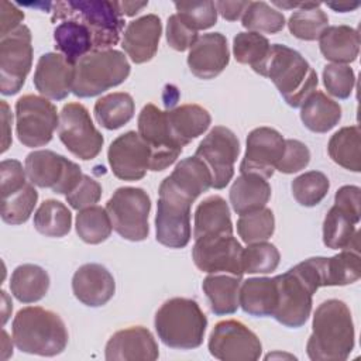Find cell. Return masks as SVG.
Wrapping results in <instances>:
<instances>
[{"instance_id":"6da1fadb","label":"cell","mask_w":361,"mask_h":361,"mask_svg":"<svg viewBox=\"0 0 361 361\" xmlns=\"http://www.w3.org/2000/svg\"><path fill=\"white\" fill-rule=\"evenodd\" d=\"M326 257L307 258L286 272L276 275L278 302L272 317L281 324L302 327L312 312V296L324 283Z\"/></svg>"},{"instance_id":"7a4b0ae2","label":"cell","mask_w":361,"mask_h":361,"mask_svg":"<svg viewBox=\"0 0 361 361\" xmlns=\"http://www.w3.org/2000/svg\"><path fill=\"white\" fill-rule=\"evenodd\" d=\"M354 323L345 302L327 299L314 310L307 357L313 361H344L354 348Z\"/></svg>"},{"instance_id":"3957f363","label":"cell","mask_w":361,"mask_h":361,"mask_svg":"<svg viewBox=\"0 0 361 361\" xmlns=\"http://www.w3.org/2000/svg\"><path fill=\"white\" fill-rule=\"evenodd\" d=\"M272 80L285 102L292 107H300L316 92L319 79L316 71L295 49L272 44L265 61L254 71Z\"/></svg>"},{"instance_id":"277c9868","label":"cell","mask_w":361,"mask_h":361,"mask_svg":"<svg viewBox=\"0 0 361 361\" xmlns=\"http://www.w3.org/2000/svg\"><path fill=\"white\" fill-rule=\"evenodd\" d=\"M11 333L20 351L41 357L61 354L69 338L61 316L39 306L20 309L14 316Z\"/></svg>"},{"instance_id":"5b68a950","label":"cell","mask_w":361,"mask_h":361,"mask_svg":"<svg viewBox=\"0 0 361 361\" xmlns=\"http://www.w3.org/2000/svg\"><path fill=\"white\" fill-rule=\"evenodd\" d=\"M73 20L83 24L93 39V51L111 49L124 28V18L109 0H68L52 3V21Z\"/></svg>"},{"instance_id":"8992f818","label":"cell","mask_w":361,"mask_h":361,"mask_svg":"<svg viewBox=\"0 0 361 361\" xmlns=\"http://www.w3.org/2000/svg\"><path fill=\"white\" fill-rule=\"evenodd\" d=\"M154 326L166 347L193 350L203 343L207 317L196 300L172 298L157 310Z\"/></svg>"},{"instance_id":"52a82bcc","label":"cell","mask_w":361,"mask_h":361,"mask_svg":"<svg viewBox=\"0 0 361 361\" xmlns=\"http://www.w3.org/2000/svg\"><path fill=\"white\" fill-rule=\"evenodd\" d=\"M131 66L121 51H92L75 63L72 93L78 97H93L123 83Z\"/></svg>"},{"instance_id":"ba28073f","label":"cell","mask_w":361,"mask_h":361,"mask_svg":"<svg viewBox=\"0 0 361 361\" xmlns=\"http://www.w3.org/2000/svg\"><path fill=\"white\" fill-rule=\"evenodd\" d=\"M159 199L155 216L157 241L169 248H183L192 237V200L179 192L166 178L159 185Z\"/></svg>"},{"instance_id":"9c48e42d","label":"cell","mask_w":361,"mask_h":361,"mask_svg":"<svg viewBox=\"0 0 361 361\" xmlns=\"http://www.w3.org/2000/svg\"><path fill=\"white\" fill-rule=\"evenodd\" d=\"M106 210L120 237L128 241H142L148 237L151 199L144 189L133 186L116 189L106 203Z\"/></svg>"},{"instance_id":"30bf717a","label":"cell","mask_w":361,"mask_h":361,"mask_svg":"<svg viewBox=\"0 0 361 361\" xmlns=\"http://www.w3.org/2000/svg\"><path fill=\"white\" fill-rule=\"evenodd\" d=\"M59 124L56 107L44 96L24 94L16 102V133L30 148L47 145Z\"/></svg>"},{"instance_id":"8fae6325","label":"cell","mask_w":361,"mask_h":361,"mask_svg":"<svg viewBox=\"0 0 361 361\" xmlns=\"http://www.w3.org/2000/svg\"><path fill=\"white\" fill-rule=\"evenodd\" d=\"M25 172L32 185L65 196L76 188L83 176L78 164L49 149L30 152L25 158Z\"/></svg>"},{"instance_id":"7c38bea8","label":"cell","mask_w":361,"mask_h":361,"mask_svg":"<svg viewBox=\"0 0 361 361\" xmlns=\"http://www.w3.org/2000/svg\"><path fill=\"white\" fill-rule=\"evenodd\" d=\"M58 135L68 151L83 161L96 158L104 142L87 109L80 103H66L62 107L59 113Z\"/></svg>"},{"instance_id":"4fadbf2b","label":"cell","mask_w":361,"mask_h":361,"mask_svg":"<svg viewBox=\"0 0 361 361\" xmlns=\"http://www.w3.org/2000/svg\"><path fill=\"white\" fill-rule=\"evenodd\" d=\"M31 65V32L23 24L0 39V92L4 96L18 93L25 83Z\"/></svg>"},{"instance_id":"5bb4252c","label":"cell","mask_w":361,"mask_h":361,"mask_svg":"<svg viewBox=\"0 0 361 361\" xmlns=\"http://www.w3.org/2000/svg\"><path fill=\"white\" fill-rule=\"evenodd\" d=\"M240 154L237 135L224 126L213 127L199 142L195 155L200 158L212 173V188H226L234 175V164Z\"/></svg>"},{"instance_id":"9a60e30c","label":"cell","mask_w":361,"mask_h":361,"mask_svg":"<svg viewBox=\"0 0 361 361\" xmlns=\"http://www.w3.org/2000/svg\"><path fill=\"white\" fill-rule=\"evenodd\" d=\"M210 354L221 361H255L262 353L257 334L238 320L219 322L209 336Z\"/></svg>"},{"instance_id":"2e32d148","label":"cell","mask_w":361,"mask_h":361,"mask_svg":"<svg viewBox=\"0 0 361 361\" xmlns=\"http://www.w3.org/2000/svg\"><path fill=\"white\" fill-rule=\"evenodd\" d=\"M138 134L152 152L149 171H164L176 161L183 149L171 134L166 113L152 103H147L138 114Z\"/></svg>"},{"instance_id":"e0dca14e","label":"cell","mask_w":361,"mask_h":361,"mask_svg":"<svg viewBox=\"0 0 361 361\" xmlns=\"http://www.w3.org/2000/svg\"><path fill=\"white\" fill-rule=\"evenodd\" d=\"M243 245L233 234L207 235L195 240L192 258L195 265L207 274L243 275Z\"/></svg>"},{"instance_id":"ac0fdd59","label":"cell","mask_w":361,"mask_h":361,"mask_svg":"<svg viewBox=\"0 0 361 361\" xmlns=\"http://www.w3.org/2000/svg\"><path fill=\"white\" fill-rule=\"evenodd\" d=\"M151 148L135 131L118 135L109 147L107 159L116 178L140 180L151 168Z\"/></svg>"},{"instance_id":"d6986e66","label":"cell","mask_w":361,"mask_h":361,"mask_svg":"<svg viewBox=\"0 0 361 361\" xmlns=\"http://www.w3.org/2000/svg\"><path fill=\"white\" fill-rule=\"evenodd\" d=\"M285 151V138L275 128L258 127L247 137V148L240 164L241 173H257L265 179L274 175Z\"/></svg>"},{"instance_id":"ffe728a7","label":"cell","mask_w":361,"mask_h":361,"mask_svg":"<svg viewBox=\"0 0 361 361\" xmlns=\"http://www.w3.org/2000/svg\"><path fill=\"white\" fill-rule=\"evenodd\" d=\"M73 75L75 65L62 54L47 52L39 56L32 80L35 89L44 97L63 100L72 92Z\"/></svg>"},{"instance_id":"44dd1931","label":"cell","mask_w":361,"mask_h":361,"mask_svg":"<svg viewBox=\"0 0 361 361\" xmlns=\"http://www.w3.org/2000/svg\"><path fill=\"white\" fill-rule=\"evenodd\" d=\"M230 61L227 39L221 32H207L195 41L189 49L188 66L199 79L219 76Z\"/></svg>"},{"instance_id":"7402d4cb","label":"cell","mask_w":361,"mask_h":361,"mask_svg":"<svg viewBox=\"0 0 361 361\" xmlns=\"http://www.w3.org/2000/svg\"><path fill=\"white\" fill-rule=\"evenodd\" d=\"M104 357L107 361L147 360L159 357L158 344L152 333L142 326H133L116 331L107 341Z\"/></svg>"},{"instance_id":"603a6c76","label":"cell","mask_w":361,"mask_h":361,"mask_svg":"<svg viewBox=\"0 0 361 361\" xmlns=\"http://www.w3.org/2000/svg\"><path fill=\"white\" fill-rule=\"evenodd\" d=\"M75 298L86 306L99 307L106 305L116 292V282L110 271L100 264H83L72 278Z\"/></svg>"},{"instance_id":"cb8c5ba5","label":"cell","mask_w":361,"mask_h":361,"mask_svg":"<svg viewBox=\"0 0 361 361\" xmlns=\"http://www.w3.org/2000/svg\"><path fill=\"white\" fill-rule=\"evenodd\" d=\"M162 34V24L158 16L147 14L130 21L123 32L121 48L134 63L151 61Z\"/></svg>"},{"instance_id":"d4e9b609","label":"cell","mask_w":361,"mask_h":361,"mask_svg":"<svg viewBox=\"0 0 361 361\" xmlns=\"http://www.w3.org/2000/svg\"><path fill=\"white\" fill-rule=\"evenodd\" d=\"M173 140L183 148L210 126V113L199 104H182L165 111Z\"/></svg>"},{"instance_id":"484cf974","label":"cell","mask_w":361,"mask_h":361,"mask_svg":"<svg viewBox=\"0 0 361 361\" xmlns=\"http://www.w3.org/2000/svg\"><path fill=\"white\" fill-rule=\"evenodd\" d=\"M278 302L276 281L274 278H248L240 286L238 303L241 309L257 317L272 316Z\"/></svg>"},{"instance_id":"4316f807","label":"cell","mask_w":361,"mask_h":361,"mask_svg":"<svg viewBox=\"0 0 361 361\" xmlns=\"http://www.w3.org/2000/svg\"><path fill=\"white\" fill-rule=\"evenodd\" d=\"M230 203L237 214L265 207L271 197L268 180L257 173H241L230 188Z\"/></svg>"},{"instance_id":"83f0119b","label":"cell","mask_w":361,"mask_h":361,"mask_svg":"<svg viewBox=\"0 0 361 361\" xmlns=\"http://www.w3.org/2000/svg\"><path fill=\"white\" fill-rule=\"evenodd\" d=\"M193 238L220 234H233L230 209L221 196L206 197L195 210Z\"/></svg>"},{"instance_id":"f1b7e54d","label":"cell","mask_w":361,"mask_h":361,"mask_svg":"<svg viewBox=\"0 0 361 361\" xmlns=\"http://www.w3.org/2000/svg\"><path fill=\"white\" fill-rule=\"evenodd\" d=\"M319 47L322 55L333 63H351L360 52V34L348 25L327 27L320 38Z\"/></svg>"},{"instance_id":"f546056e","label":"cell","mask_w":361,"mask_h":361,"mask_svg":"<svg viewBox=\"0 0 361 361\" xmlns=\"http://www.w3.org/2000/svg\"><path fill=\"white\" fill-rule=\"evenodd\" d=\"M241 276L231 274H210L203 279L202 288L210 303V309L217 316L237 312Z\"/></svg>"},{"instance_id":"4dcf8cb0","label":"cell","mask_w":361,"mask_h":361,"mask_svg":"<svg viewBox=\"0 0 361 361\" xmlns=\"http://www.w3.org/2000/svg\"><path fill=\"white\" fill-rule=\"evenodd\" d=\"M360 219L338 206H333L323 221V243L331 250H355L360 251L358 231L355 224Z\"/></svg>"},{"instance_id":"1f68e13d","label":"cell","mask_w":361,"mask_h":361,"mask_svg":"<svg viewBox=\"0 0 361 361\" xmlns=\"http://www.w3.org/2000/svg\"><path fill=\"white\" fill-rule=\"evenodd\" d=\"M341 107L320 90L313 92L300 106V120L313 133H327L338 124Z\"/></svg>"},{"instance_id":"d6a6232c","label":"cell","mask_w":361,"mask_h":361,"mask_svg":"<svg viewBox=\"0 0 361 361\" xmlns=\"http://www.w3.org/2000/svg\"><path fill=\"white\" fill-rule=\"evenodd\" d=\"M166 179L192 200H196L203 192L212 188L210 169L196 155L182 159Z\"/></svg>"},{"instance_id":"836d02e7","label":"cell","mask_w":361,"mask_h":361,"mask_svg":"<svg viewBox=\"0 0 361 361\" xmlns=\"http://www.w3.org/2000/svg\"><path fill=\"white\" fill-rule=\"evenodd\" d=\"M49 289L48 272L34 264L18 265L10 278V290L21 303L41 300Z\"/></svg>"},{"instance_id":"e575fe53","label":"cell","mask_w":361,"mask_h":361,"mask_svg":"<svg viewBox=\"0 0 361 361\" xmlns=\"http://www.w3.org/2000/svg\"><path fill=\"white\" fill-rule=\"evenodd\" d=\"M54 41L59 54L73 65L93 51V39L89 30L73 20L62 21L55 27Z\"/></svg>"},{"instance_id":"d590c367","label":"cell","mask_w":361,"mask_h":361,"mask_svg":"<svg viewBox=\"0 0 361 361\" xmlns=\"http://www.w3.org/2000/svg\"><path fill=\"white\" fill-rule=\"evenodd\" d=\"M135 111L134 99L126 92H113L94 103V117L107 130H117L127 124Z\"/></svg>"},{"instance_id":"8d00e7d4","label":"cell","mask_w":361,"mask_h":361,"mask_svg":"<svg viewBox=\"0 0 361 361\" xmlns=\"http://www.w3.org/2000/svg\"><path fill=\"white\" fill-rule=\"evenodd\" d=\"M360 128L358 126L343 127L336 131L327 144L330 158L344 169L351 172L361 171V152H360Z\"/></svg>"},{"instance_id":"74e56055","label":"cell","mask_w":361,"mask_h":361,"mask_svg":"<svg viewBox=\"0 0 361 361\" xmlns=\"http://www.w3.org/2000/svg\"><path fill=\"white\" fill-rule=\"evenodd\" d=\"M72 213L59 200H44L34 213V227L45 237H63L71 231Z\"/></svg>"},{"instance_id":"f35d334b","label":"cell","mask_w":361,"mask_h":361,"mask_svg":"<svg viewBox=\"0 0 361 361\" xmlns=\"http://www.w3.org/2000/svg\"><path fill=\"white\" fill-rule=\"evenodd\" d=\"M361 278V257L355 250H341V252L326 257L324 281L326 286H344Z\"/></svg>"},{"instance_id":"ab89813d","label":"cell","mask_w":361,"mask_h":361,"mask_svg":"<svg viewBox=\"0 0 361 361\" xmlns=\"http://www.w3.org/2000/svg\"><path fill=\"white\" fill-rule=\"evenodd\" d=\"M76 233L86 244H100L111 234L113 226L106 207L90 206L78 212Z\"/></svg>"},{"instance_id":"60d3db41","label":"cell","mask_w":361,"mask_h":361,"mask_svg":"<svg viewBox=\"0 0 361 361\" xmlns=\"http://www.w3.org/2000/svg\"><path fill=\"white\" fill-rule=\"evenodd\" d=\"M285 16L265 1H250L241 17L244 28L252 32L276 34L285 27Z\"/></svg>"},{"instance_id":"b9f144b4","label":"cell","mask_w":361,"mask_h":361,"mask_svg":"<svg viewBox=\"0 0 361 361\" xmlns=\"http://www.w3.org/2000/svg\"><path fill=\"white\" fill-rule=\"evenodd\" d=\"M271 44L259 32H238L233 39V54L238 63L250 65L255 71L268 56Z\"/></svg>"},{"instance_id":"7bdbcfd3","label":"cell","mask_w":361,"mask_h":361,"mask_svg":"<svg viewBox=\"0 0 361 361\" xmlns=\"http://www.w3.org/2000/svg\"><path fill=\"white\" fill-rule=\"evenodd\" d=\"M274 231L275 217L268 207L241 214L237 220V233L245 244L267 241Z\"/></svg>"},{"instance_id":"ee69618b","label":"cell","mask_w":361,"mask_h":361,"mask_svg":"<svg viewBox=\"0 0 361 361\" xmlns=\"http://www.w3.org/2000/svg\"><path fill=\"white\" fill-rule=\"evenodd\" d=\"M292 195L295 200L305 207L319 204L327 195L330 182L329 178L320 171H309L292 180Z\"/></svg>"},{"instance_id":"f6af8a7d","label":"cell","mask_w":361,"mask_h":361,"mask_svg":"<svg viewBox=\"0 0 361 361\" xmlns=\"http://www.w3.org/2000/svg\"><path fill=\"white\" fill-rule=\"evenodd\" d=\"M329 27V17L320 7L302 8L290 14L288 28L290 34L303 41H316Z\"/></svg>"},{"instance_id":"bcb514c9","label":"cell","mask_w":361,"mask_h":361,"mask_svg":"<svg viewBox=\"0 0 361 361\" xmlns=\"http://www.w3.org/2000/svg\"><path fill=\"white\" fill-rule=\"evenodd\" d=\"M38 200V192L32 183H27L18 192L1 199V220L7 224L25 223Z\"/></svg>"},{"instance_id":"7dc6e473","label":"cell","mask_w":361,"mask_h":361,"mask_svg":"<svg viewBox=\"0 0 361 361\" xmlns=\"http://www.w3.org/2000/svg\"><path fill=\"white\" fill-rule=\"evenodd\" d=\"M279 259L281 254L274 244L254 243L243 248L241 268L245 274H269L278 268Z\"/></svg>"},{"instance_id":"c3c4849f","label":"cell","mask_w":361,"mask_h":361,"mask_svg":"<svg viewBox=\"0 0 361 361\" xmlns=\"http://www.w3.org/2000/svg\"><path fill=\"white\" fill-rule=\"evenodd\" d=\"M176 14L195 31L207 30L217 23L214 1H178Z\"/></svg>"},{"instance_id":"681fc988","label":"cell","mask_w":361,"mask_h":361,"mask_svg":"<svg viewBox=\"0 0 361 361\" xmlns=\"http://www.w3.org/2000/svg\"><path fill=\"white\" fill-rule=\"evenodd\" d=\"M323 85L329 94L337 99H347L355 85L353 68L343 63H329L323 69Z\"/></svg>"},{"instance_id":"f907efd6","label":"cell","mask_w":361,"mask_h":361,"mask_svg":"<svg viewBox=\"0 0 361 361\" xmlns=\"http://www.w3.org/2000/svg\"><path fill=\"white\" fill-rule=\"evenodd\" d=\"M310 162V151L299 140H285V151L276 168L282 173H295L305 169Z\"/></svg>"},{"instance_id":"816d5d0a","label":"cell","mask_w":361,"mask_h":361,"mask_svg":"<svg viewBox=\"0 0 361 361\" xmlns=\"http://www.w3.org/2000/svg\"><path fill=\"white\" fill-rule=\"evenodd\" d=\"M65 197H66V202L71 204V207L79 212L85 207L94 206L100 200L102 185L93 178L83 173L76 188L71 193H68Z\"/></svg>"},{"instance_id":"f5cc1de1","label":"cell","mask_w":361,"mask_h":361,"mask_svg":"<svg viewBox=\"0 0 361 361\" xmlns=\"http://www.w3.org/2000/svg\"><path fill=\"white\" fill-rule=\"evenodd\" d=\"M165 35L169 47L179 52L190 49L197 39V31L192 30L176 13L168 18Z\"/></svg>"},{"instance_id":"db71d44e","label":"cell","mask_w":361,"mask_h":361,"mask_svg":"<svg viewBox=\"0 0 361 361\" xmlns=\"http://www.w3.org/2000/svg\"><path fill=\"white\" fill-rule=\"evenodd\" d=\"M0 180H1V199L23 189L27 182V172L21 162L17 159H4L0 164Z\"/></svg>"},{"instance_id":"11a10c76","label":"cell","mask_w":361,"mask_h":361,"mask_svg":"<svg viewBox=\"0 0 361 361\" xmlns=\"http://www.w3.org/2000/svg\"><path fill=\"white\" fill-rule=\"evenodd\" d=\"M360 196L361 189L355 185L341 186L334 196V204L360 219Z\"/></svg>"},{"instance_id":"9f6ffc18","label":"cell","mask_w":361,"mask_h":361,"mask_svg":"<svg viewBox=\"0 0 361 361\" xmlns=\"http://www.w3.org/2000/svg\"><path fill=\"white\" fill-rule=\"evenodd\" d=\"M24 13L10 1H0V37H4L23 25Z\"/></svg>"},{"instance_id":"6f0895ef","label":"cell","mask_w":361,"mask_h":361,"mask_svg":"<svg viewBox=\"0 0 361 361\" xmlns=\"http://www.w3.org/2000/svg\"><path fill=\"white\" fill-rule=\"evenodd\" d=\"M250 1H214L217 13L227 21H237L243 17Z\"/></svg>"},{"instance_id":"680465c9","label":"cell","mask_w":361,"mask_h":361,"mask_svg":"<svg viewBox=\"0 0 361 361\" xmlns=\"http://www.w3.org/2000/svg\"><path fill=\"white\" fill-rule=\"evenodd\" d=\"M1 121H3V144H1V154L6 152L11 144V121H13V116L10 113V107L8 104L1 100Z\"/></svg>"},{"instance_id":"91938a15","label":"cell","mask_w":361,"mask_h":361,"mask_svg":"<svg viewBox=\"0 0 361 361\" xmlns=\"http://www.w3.org/2000/svg\"><path fill=\"white\" fill-rule=\"evenodd\" d=\"M147 6H148V1H116V7L120 11V14L127 17L135 16Z\"/></svg>"},{"instance_id":"94428289","label":"cell","mask_w":361,"mask_h":361,"mask_svg":"<svg viewBox=\"0 0 361 361\" xmlns=\"http://www.w3.org/2000/svg\"><path fill=\"white\" fill-rule=\"evenodd\" d=\"M327 7L333 8L337 13H345V11H353L360 7V3H350V1H338V3H326Z\"/></svg>"},{"instance_id":"6125c7cd","label":"cell","mask_w":361,"mask_h":361,"mask_svg":"<svg viewBox=\"0 0 361 361\" xmlns=\"http://www.w3.org/2000/svg\"><path fill=\"white\" fill-rule=\"evenodd\" d=\"M1 296H3V324H4L10 316V312L13 310V303L8 302L7 293L4 290H1Z\"/></svg>"},{"instance_id":"be15d7a7","label":"cell","mask_w":361,"mask_h":361,"mask_svg":"<svg viewBox=\"0 0 361 361\" xmlns=\"http://www.w3.org/2000/svg\"><path fill=\"white\" fill-rule=\"evenodd\" d=\"M276 357H279V358H281V357H282V358H283V357H286V358H296V357H293V355H290V354H281V353L268 354L265 358H267V360H269V358H276Z\"/></svg>"}]
</instances>
